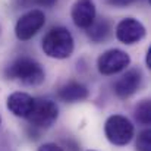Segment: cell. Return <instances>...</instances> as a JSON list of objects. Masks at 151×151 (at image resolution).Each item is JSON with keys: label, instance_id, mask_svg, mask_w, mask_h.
I'll return each instance as SVG.
<instances>
[{"label": "cell", "instance_id": "obj_9", "mask_svg": "<svg viewBox=\"0 0 151 151\" xmlns=\"http://www.w3.org/2000/svg\"><path fill=\"white\" fill-rule=\"evenodd\" d=\"M139 85H141V72L138 69H131L116 81L114 94L119 99H128L138 91Z\"/></svg>", "mask_w": 151, "mask_h": 151}, {"label": "cell", "instance_id": "obj_8", "mask_svg": "<svg viewBox=\"0 0 151 151\" xmlns=\"http://www.w3.org/2000/svg\"><path fill=\"white\" fill-rule=\"evenodd\" d=\"M72 21L78 28H88L96 19V6L93 0H76L70 12Z\"/></svg>", "mask_w": 151, "mask_h": 151}, {"label": "cell", "instance_id": "obj_7", "mask_svg": "<svg viewBox=\"0 0 151 151\" xmlns=\"http://www.w3.org/2000/svg\"><path fill=\"white\" fill-rule=\"evenodd\" d=\"M116 37L123 44H135L145 37V27L138 19L125 18L116 27Z\"/></svg>", "mask_w": 151, "mask_h": 151}, {"label": "cell", "instance_id": "obj_11", "mask_svg": "<svg viewBox=\"0 0 151 151\" xmlns=\"http://www.w3.org/2000/svg\"><path fill=\"white\" fill-rule=\"evenodd\" d=\"M59 99L66 103H76V101H82L88 97V90L84 84L79 82H69L66 85H63L59 93H57Z\"/></svg>", "mask_w": 151, "mask_h": 151}, {"label": "cell", "instance_id": "obj_19", "mask_svg": "<svg viewBox=\"0 0 151 151\" xmlns=\"http://www.w3.org/2000/svg\"><path fill=\"white\" fill-rule=\"evenodd\" d=\"M0 34H1V28H0Z\"/></svg>", "mask_w": 151, "mask_h": 151}, {"label": "cell", "instance_id": "obj_4", "mask_svg": "<svg viewBox=\"0 0 151 151\" xmlns=\"http://www.w3.org/2000/svg\"><path fill=\"white\" fill-rule=\"evenodd\" d=\"M57 116H59V109L54 101L47 100V99H35L34 107L31 113L27 116V119L31 123V126L46 129V128H50L57 120Z\"/></svg>", "mask_w": 151, "mask_h": 151}, {"label": "cell", "instance_id": "obj_15", "mask_svg": "<svg viewBox=\"0 0 151 151\" xmlns=\"http://www.w3.org/2000/svg\"><path fill=\"white\" fill-rule=\"evenodd\" d=\"M38 151H63V148H60L59 145H56V144H53V142H49V144H44V145H41Z\"/></svg>", "mask_w": 151, "mask_h": 151}, {"label": "cell", "instance_id": "obj_3", "mask_svg": "<svg viewBox=\"0 0 151 151\" xmlns=\"http://www.w3.org/2000/svg\"><path fill=\"white\" fill-rule=\"evenodd\" d=\"M104 132H106L107 139L113 145L123 147L131 142L135 129L128 117L120 116V114H113L106 120Z\"/></svg>", "mask_w": 151, "mask_h": 151}, {"label": "cell", "instance_id": "obj_16", "mask_svg": "<svg viewBox=\"0 0 151 151\" xmlns=\"http://www.w3.org/2000/svg\"><path fill=\"white\" fill-rule=\"evenodd\" d=\"M56 1H57V0H35L37 4L44 6V7H53V6L56 4Z\"/></svg>", "mask_w": 151, "mask_h": 151}, {"label": "cell", "instance_id": "obj_10", "mask_svg": "<svg viewBox=\"0 0 151 151\" xmlns=\"http://www.w3.org/2000/svg\"><path fill=\"white\" fill-rule=\"evenodd\" d=\"M34 100L29 94L27 93H13L7 97V109L10 113H13L18 117H25L31 113L32 107H34Z\"/></svg>", "mask_w": 151, "mask_h": 151}, {"label": "cell", "instance_id": "obj_12", "mask_svg": "<svg viewBox=\"0 0 151 151\" xmlns=\"http://www.w3.org/2000/svg\"><path fill=\"white\" fill-rule=\"evenodd\" d=\"M110 22L107 19H100V21H96L87 28V34L88 37L91 38V41L94 43H101L104 41L109 35H110Z\"/></svg>", "mask_w": 151, "mask_h": 151}, {"label": "cell", "instance_id": "obj_5", "mask_svg": "<svg viewBox=\"0 0 151 151\" xmlns=\"http://www.w3.org/2000/svg\"><path fill=\"white\" fill-rule=\"evenodd\" d=\"M46 24V15L43 10L34 9L22 15L15 27V34L18 40L21 41H28L31 40Z\"/></svg>", "mask_w": 151, "mask_h": 151}, {"label": "cell", "instance_id": "obj_17", "mask_svg": "<svg viewBox=\"0 0 151 151\" xmlns=\"http://www.w3.org/2000/svg\"><path fill=\"white\" fill-rule=\"evenodd\" d=\"M113 4H117V6H126V4H129L132 0H110Z\"/></svg>", "mask_w": 151, "mask_h": 151}, {"label": "cell", "instance_id": "obj_14", "mask_svg": "<svg viewBox=\"0 0 151 151\" xmlns=\"http://www.w3.org/2000/svg\"><path fill=\"white\" fill-rule=\"evenodd\" d=\"M137 150L138 151H151V131L144 129L137 139Z\"/></svg>", "mask_w": 151, "mask_h": 151}, {"label": "cell", "instance_id": "obj_6", "mask_svg": "<svg viewBox=\"0 0 151 151\" xmlns=\"http://www.w3.org/2000/svg\"><path fill=\"white\" fill-rule=\"evenodd\" d=\"M131 57L126 51L119 50V49H111V50L104 51L97 60V68L101 75H114L126 66H129Z\"/></svg>", "mask_w": 151, "mask_h": 151}, {"label": "cell", "instance_id": "obj_13", "mask_svg": "<svg viewBox=\"0 0 151 151\" xmlns=\"http://www.w3.org/2000/svg\"><path fill=\"white\" fill-rule=\"evenodd\" d=\"M135 119L141 125L151 123V103L150 100H142L135 107Z\"/></svg>", "mask_w": 151, "mask_h": 151}, {"label": "cell", "instance_id": "obj_1", "mask_svg": "<svg viewBox=\"0 0 151 151\" xmlns=\"http://www.w3.org/2000/svg\"><path fill=\"white\" fill-rule=\"evenodd\" d=\"M6 76L9 79L21 81L25 85H40L46 79V73L43 66L29 57L16 59L6 68Z\"/></svg>", "mask_w": 151, "mask_h": 151}, {"label": "cell", "instance_id": "obj_20", "mask_svg": "<svg viewBox=\"0 0 151 151\" xmlns=\"http://www.w3.org/2000/svg\"><path fill=\"white\" fill-rule=\"evenodd\" d=\"M0 123H1V117H0Z\"/></svg>", "mask_w": 151, "mask_h": 151}, {"label": "cell", "instance_id": "obj_18", "mask_svg": "<svg viewBox=\"0 0 151 151\" xmlns=\"http://www.w3.org/2000/svg\"><path fill=\"white\" fill-rule=\"evenodd\" d=\"M145 63H147V68H151V47L147 50V56H145Z\"/></svg>", "mask_w": 151, "mask_h": 151}, {"label": "cell", "instance_id": "obj_2", "mask_svg": "<svg viewBox=\"0 0 151 151\" xmlns=\"http://www.w3.org/2000/svg\"><path fill=\"white\" fill-rule=\"evenodd\" d=\"M43 50L53 59H68L73 51V37L65 27L51 28L43 38Z\"/></svg>", "mask_w": 151, "mask_h": 151}]
</instances>
